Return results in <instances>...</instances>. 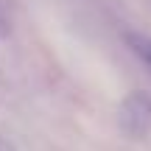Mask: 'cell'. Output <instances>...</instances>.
Returning <instances> with one entry per match:
<instances>
[{
    "instance_id": "obj_3",
    "label": "cell",
    "mask_w": 151,
    "mask_h": 151,
    "mask_svg": "<svg viewBox=\"0 0 151 151\" xmlns=\"http://www.w3.org/2000/svg\"><path fill=\"white\" fill-rule=\"evenodd\" d=\"M0 151H17V146L9 140V137H3V134H0Z\"/></svg>"
},
{
    "instance_id": "obj_1",
    "label": "cell",
    "mask_w": 151,
    "mask_h": 151,
    "mask_svg": "<svg viewBox=\"0 0 151 151\" xmlns=\"http://www.w3.org/2000/svg\"><path fill=\"white\" fill-rule=\"evenodd\" d=\"M118 126L129 140L151 137V95L143 90H132L118 106Z\"/></svg>"
},
{
    "instance_id": "obj_2",
    "label": "cell",
    "mask_w": 151,
    "mask_h": 151,
    "mask_svg": "<svg viewBox=\"0 0 151 151\" xmlns=\"http://www.w3.org/2000/svg\"><path fill=\"white\" fill-rule=\"evenodd\" d=\"M126 45L132 48V53L137 59H143L151 67V37H146V34H126Z\"/></svg>"
}]
</instances>
